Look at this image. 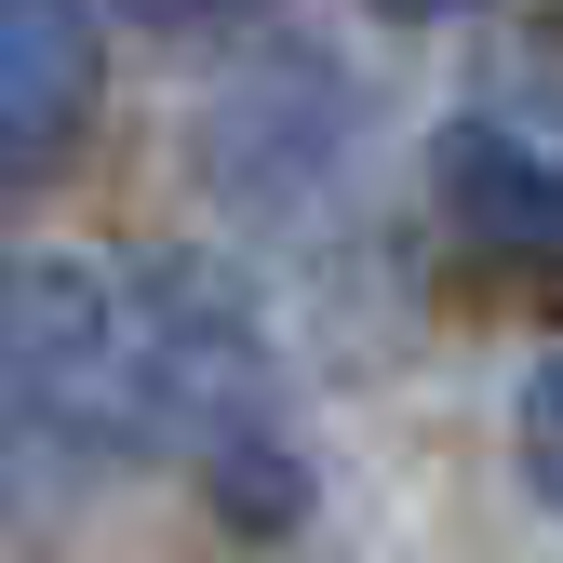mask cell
Wrapping results in <instances>:
<instances>
[{
    "label": "cell",
    "mask_w": 563,
    "mask_h": 563,
    "mask_svg": "<svg viewBox=\"0 0 563 563\" xmlns=\"http://www.w3.org/2000/svg\"><path fill=\"white\" fill-rule=\"evenodd\" d=\"M121 335H134V402H148V416H188L201 443L268 416V322H255V296H242V268L162 255L148 282H134Z\"/></svg>",
    "instance_id": "cell-1"
},
{
    "label": "cell",
    "mask_w": 563,
    "mask_h": 563,
    "mask_svg": "<svg viewBox=\"0 0 563 563\" xmlns=\"http://www.w3.org/2000/svg\"><path fill=\"white\" fill-rule=\"evenodd\" d=\"M134 376V335H121V296L95 268H0V389H14L27 416H108Z\"/></svg>",
    "instance_id": "cell-2"
},
{
    "label": "cell",
    "mask_w": 563,
    "mask_h": 563,
    "mask_svg": "<svg viewBox=\"0 0 563 563\" xmlns=\"http://www.w3.org/2000/svg\"><path fill=\"white\" fill-rule=\"evenodd\" d=\"M108 95V0H0V175H54Z\"/></svg>",
    "instance_id": "cell-3"
},
{
    "label": "cell",
    "mask_w": 563,
    "mask_h": 563,
    "mask_svg": "<svg viewBox=\"0 0 563 563\" xmlns=\"http://www.w3.org/2000/svg\"><path fill=\"white\" fill-rule=\"evenodd\" d=\"M430 201L470 255L497 268H563V162L510 121H443L430 134Z\"/></svg>",
    "instance_id": "cell-4"
},
{
    "label": "cell",
    "mask_w": 563,
    "mask_h": 563,
    "mask_svg": "<svg viewBox=\"0 0 563 563\" xmlns=\"http://www.w3.org/2000/svg\"><path fill=\"white\" fill-rule=\"evenodd\" d=\"M296 497H309V483H296V443H282L268 430V416H255V430H216V510L229 523H296Z\"/></svg>",
    "instance_id": "cell-5"
},
{
    "label": "cell",
    "mask_w": 563,
    "mask_h": 563,
    "mask_svg": "<svg viewBox=\"0 0 563 563\" xmlns=\"http://www.w3.org/2000/svg\"><path fill=\"white\" fill-rule=\"evenodd\" d=\"M510 443H523V483H537V497L563 510V349H550V363L523 376V402H510Z\"/></svg>",
    "instance_id": "cell-6"
},
{
    "label": "cell",
    "mask_w": 563,
    "mask_h": 563,
    "mask_svg": "<svg viewBox=\"0 0 563 563\" xmlns=\"http://www.w3.org/2000/svg\"><path fill=\"white\" fill-rule=\"evenodd\" d=\"M134 27H229V14H255V0H121Z\"/></svg>",
    "instance_id": "cell-7"
},
{
    "label": "cell",
    "mask_w": 563,
    "mask_h": 563,
    "mask_svg": "<svg viewBox=\"0 0 563 563\" xmlns=\"http://www.w3.org/2000/svg\"><path fill=\"white\" fill-rule=\"evenodd\" d=\"M376 14H470V0H376Z\"/></svg>",
    "instance_id": "cell-8"
}]
</instances>
